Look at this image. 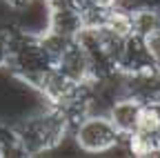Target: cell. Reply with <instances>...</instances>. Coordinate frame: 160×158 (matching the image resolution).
<instances>
[{"instance_id":"cell-1","label":"cell","mask_w":160,"mask_h":158,"mask_svg":"<svg viewBox=\"0 0 160 158\" xmlns=\"http://www.w3.org/2000/svg\"><path fill=\"white\" fill-rule=\"evenodd\" d=\"M16 145L25 156H40L53 151L65 143V138L71 136L69 118L58 107L45 105L40 111L27 114L9 125Z\"/></svg>"},{"instance_id":"cell-2","label":"cell","mask_w":160,"mask_h":158,"mask_svg":"<svg viewBox=\"0 0 160 158\" xmlns=\"http://www.w3.org/2000/svg\"><path fill=\"white\" fill-rule=\"evenodd\" d=\"M73 145L85 154H109L125 145V138L116 129L105 111H91L73 129Z\"/></svg>"},{"instance_id":"cell-3","label":"cell","mask_w":160,"mask_h":158,"mask_svg":"<svg viewBox=\"0 0 160 158\" xmlns=\"http://www.w3.org/2000/svg\"><path fill=\"white\" fill-rule=\"evenodd\" d=\"M158 65H160L158 54H156L149 38L136 36V33L125 38V47H122V54H120V60H118V71L122 76L142 74V71H149Z\"/></svg>"},{"instance_id":"cell-4","label":"cell","mask_w":160,"mask_h":158,"mask_svg":"<svg viewBox=\"0 0 160 158\" xmlns=\"http://www.w3.org/2000/svg\"><path fill=\"white\" fill-rule=\"evenodd\" d=\"M56 67L62 71L67 78H71L73 83H78V85H91V83L96 80L91 58L87 56V51L80 47L76 40H73V43L69 45V49L56 60Z\"/></svg>"},{"instance_id":"cell-5","label":"cell","mask_w":160,"mask_h":158,"mask_svg":"<svg viewBox=\"0 0 160 158\" xmlns=\"http://www.w3.org/2000/svg\"><path fill=\"white\" fill-rule=\"evenodd\" d=\"M140 111H142V103L138 98L122 94L109 105L107 116L111 118V123L116 125V129L122 134V138L131 136L138 129V120H140Z\"/></svg>"},{"instance_id":"cell-6","label":"cell","mask_w":160,"mask_h":158,"mask_svg":"<svg viewBox=\"0 0 160 158\" xmlns=\"http://www.w3.org/2000/svg\"><path fill=\"white\" fill-rule=\"evenodd\" d=\"M82 27H85V13L76 5L49 9V23H47L49 31H56V33L67 36V38H76Z\"/></svg>"},{"instance_id":"cell-7","label":"cell","mask_w":160,"mask_h":158,"mask_svg":"<svg viewBox=\"0 0 160 158\" xmlns=\"http://www.w3.org/2000/svg\"><path fill=\"white\" fill-rule=\"evenodd\" d=\"M131 27L136 36L142 38H153L160 33V11L153 5V0H145L131 11Z\"/></svg>"},{"instance_id":"cell-8","label":"cell","mask_w":160,"mask_h":158,"mask_svg":"<svg viewBox=\"0 0 160 158\" xmlns=\"http://www.w3.org/2000/svg\"><path fill=\"white\" fill-rule=\"evenodd\" d=\"M100 27H105V29H109L111 33L122 36V38H127V36L133 33V27H131V13L125 11V9H118V7H113V9H109V11L105 13L102 25H100Z\"/></svg>"},{"instance_id":"cell-9","label":"cell","mask_w":160,"mask_h":158,"mask_svg":"<svg viewBox=\"0 0 160 158\" xmlns=\"http://www.w3.org/2000/svg\"><path fill=\"white\" fill-rule=\"evenodd\" d=\"M11 38H13V25H2L0 23V71L7 69V65H9Z\"/></svg>"},{"instance_id":"cell-10","label":"cell","mask_w":160,"mask_h":158,"mask_svg":"<svg viewBox=\"0 0 160 158\" xmlns=\"http://www.w3.org/2000/svg\"><path fill=\"white\" fill-rule=\"evenodd\" d=\"M2 3H5L11 11H16V13H18V11H22L27 5H31L33 0H2Z\"/></svg>"},{"instance_id":"cell-11","label":"cell","mask_w":160,"mask_h":158,"mask_svg":"<svg viewBox=\"0 0 160 158\" xmlns=\"http://www.w3.org/2000/svg\"><path fill=\"white\" fill-rule=\"evenodd\" d=\"M153 5L158 7V11H160V0H153Z\"/></svg>"},{"instance_id":"cell-12","label":"cell","mask_w":160,"mask_h":158,"mask_svg":"<svg viewBox=\"0 0 160 158\" xmlns=\"http://www.w3.org/2000/svg\"><path fill=\"white\" fill-rule=\"evenodd\" d=\"M156 103H158V105H160V98H158V100H156Z\"/></svg>"}]
</instances>
